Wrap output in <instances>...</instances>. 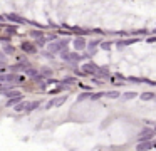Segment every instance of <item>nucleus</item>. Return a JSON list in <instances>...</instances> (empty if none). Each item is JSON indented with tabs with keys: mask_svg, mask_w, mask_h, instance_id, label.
Wrapping results in <instances>:
<instances>
[{
	"mask_svg": "<svg viewBox=\"0 0 156 151\" xmlns=\"http://www.w3.org/2000/svg\"><path fill=\"white\" fill-rule=\"evenodd\" d=\"M25 82L24 74L17 72H2L0 74V84H9V86H19V84Z\"/></svg>",
	"mask_w": 156,
	"mask_h": 151,
	"instance_id": "f257e3e1",
	"label": "nucleus"
},
{
	"mask_svg": "<svg viewBox=\"0 0 156 151\" xmlns=\"http://www.w3.org/2000/svg\"><path fill=\"white\" fill-rule=\"evenodd\" d=\"M67 44H69V39H62V40H51L45 45H47V50L51 54H59L61 50H64L67 47Z\"/></svg>",
	"mask_w": 156,
	"mask_h": 151,
	"instance_id": "f03ea898",
	"label": "nucleus"
},
{
	"mask_svg": "<svg viewBox=\"0 0 156 151\" xmlns=\"http://www.w3.org/2000/svg\"><path fill=\"white\" fill-rule=\"evenodd\" d=\"M19 49H20L24 54H32V56H34V54H37L39 47L34 44V40H24V42H20Z\"/></svg>",
	"mask_w": 156,
	"mask_h": 151,
	"instance_id": "7ed1b4c3",
	"label": "nucleus"
},
{
	"mask_svg": "<svg viewBox=\"0 0 156 151\" xmlns=\"http://www.w3.org/2000/svg\"><path fill=\"white\" fill-rule=\"evenodd\" d=\"M66 99H67V96H61V97H52L51 101H47L45 102V109H52V107H57V106H62V104L66 102Z\"/></svg>",
	"mask_w": 156,
	"mask_h": 151,
	"instance_id": "20e7f679",
	"label": "nucleus"
},
{
	"mask_svg": "<svg viewBox=\"0 0 156 151\" xmlns=\"http://www.w3.org/2000/svg\"><path fill=\"white\" fill-rule=\"evenodd\" d=\"M5 19H7V20H10L12 23H17V25H22V23H25L24 17L17 15V13H7V15H5Z\"/></svg>",
	"mask_w": 156,
	"mask_h": 151,
	"instance_id": "39448f33",
	"label": "nucleus"
},
{
	"mask_svg": "<svg viewBox=\"0 0 156 151\" xmlns=\"http://www.w3.org/2000/svg\"><path fill=\"white\" fill-rule=\"evenodd\" d=\"M15 50H17V47L12 45V42L4 44V45H2V52H4L5 56H15Z\"/></svg>",
	"mask_w": 156,
	"mask_h": 151,
	"instance_id": "423d86ee",
	"label": "nucleus"
},
{
	"mask_svg": "<svg viewBox=\"0 0 156 151\" xmlns=\"http://www.w3.org/2000/svg\"><path fill=\"white\" fill-rule=\"evenodd\" d=\"M39 106H42V101L35 99V101H27V107H25V113H32V111L39 109Z\"/></svg>",
	"mask_w": 156,
	"mask_h": 151,
	"instance_id": "0eeeda50",
	"label": "nucleus"
},
{
	"mask_svg": "<svg viewBox=\"0 0 156 151\" xmlns=\"http://www.w3.org/2000/svg\"><path fill=\"white\" fill-rule=\"evenodd\" d=\"M4 96L7 97V99H12V97H19V96H24V94H22L19 89H12V87H10L9 91H5V92H4Z\"/></svg>",
	"mask_w": 156,
	"mask_h": 151,
	"instance_id": "6e6552de",
	"label": "nucleus"
},
{
	"mask_svg": "<svg viewBox=\"0 0 156 151\" xmlns=\"http://www.w3.org/2000/svg\"><path fill=\"white\" fill-rule=\"evenodd\" d=\"M30 37H32V40H41V39H44L45 37V32H42V30H37V29H32L30 30Z\"/></svg>",
	"mask_w": 156,
	"mask_h": 151,
	"instance_id": "1a4fd4ad",
	"label": "nucleus"
},
{
	"mask_svg": "<svg viewBox=\"0 0 156 151\" xmlns=\"http://www.w3.org/2000/svg\"><path fill=\"white\" fill-rule=\"evenodd\" d=\"M25 107H27V101L22 99L20 102H17V104L14 106V109L17 111V113H25Z\"/></svg>",
	"mask_w": 156,
	"mask_h": 151,
	"instance_id": "9d476101",
	"label": "nucleus"
},
{
	"mask_svg": "<svg viewBox=\"0 0 156 151\" xmlns=\"http://www.w3.org/2000/svg\"><path fill=\"white\" fill-rule=\"evenodd\" d=\"M86 47V40L84 39H76L74 40V49L76 50H82Z\"/></svg>",
	"mask_w": 156,
	"mask_h": 151,
	"instance_id": "9b49d317",
	"label": "nucleus"
},
{
	"mask_svg": "<svg viewBox=\"0 0 156 151\" xmlns=\"http://www.w3.org/2000/svg\"><path fill=\"white\" fill-rule=\"evenodd\" d=\"M74 82H76L74 77H66V79H62L59 84H61V86H64V87H69V86H74Z\"/></svg>",
	"mask_w": 156,
	"mask_h": 151,
	"instance_id": "f8f14e48",
	"label": "nucleus"
},
{
	"mask_svg": "<svg viewBox=\"0 0 156 151\" xmlns=\"http://www.w3.org/2000/svg\"><path fill=\"white\" fill-rule=\"evenodd\" d=\"M5 34L7 35H15V34H19V29L15 25H9V27H5Z\"/></svg>",
	"mask_w": 156,
	"mask_h": 151,
	"instance_id": "ddd939ff",
	"label": "nucleus"
},
{
	"mask_svg": "<svg viewBox=\"0 0 156 151\" xmlns=\"http://www.w3.org/2000/svg\"><path fill=\"white\" fill-rule=\"evenodd\" d=\"M24 99V96H19V97H12V99L7 101V106H15L17 102H20V101Z\"/></svg>",
	"mask_w": 156,
	"mask_h": 151,
	"instance_id": "4468645a",
	"label": "nucleus"
},
{
	"mask_svg": "<svg viewBox=\"0 0 156 151\" xmlns=\"http://www.w3.org/2000/svg\"><path fill=\"white\" fill-rule=\"evenodd\" d=\"M25 74H27L29 77H35V76H37V74H39V70L35 69V67H32V66H30V67H29L27 70H25Z\"/></svg>",
	"mask_w": 156,
	"mask_h": 151,
	"instance_id": "2eb2a0df",
	"label": "nucleus"
},
{
	"mask_svg": "<svg viewBox=\"0 0 156 151\" xmlns=\"http://www.w3.org/2000/svg\"><path fill=\"white\" fill-rule=\"evenodd\" d=\"M39 74H41L44 79H51V77H52V70H51V69H42Z\"/></svg>",
	"mask_w": 156,
	"mask_h": 151,
	"instance_id": "dca6fc26",
	"label": "nucleus"
},
{
	"mask_svg": "<svg viewBox=\"0 0 156 151\" xmlns=\"http://www.w3.org/2000/svg\"><path fill=\"white\" fill-rule=\"evenodd\" d=\"M62 89H64V86H61V84H59V86L55 87V89H51V91H49V94H51V96H54V94H59Z\"/></svg>",
	"mask_w": 156,
	"mask_h": 151,
	"instance_id": "f3484780",
	"label": "nucleus"
},
{
	"mask_svg": "<svg viewBox=\"0 0 156 151\" xmlns=\"http://www.w3.org/2000/svg\"><path fill=\"white\" fill-rule=\"evenodd\" d=\"M10 42V35H0V44L4 45V44H9Z\"/></svg>",
	"mask_w": 156,
	"mask_h": 151,
	"instance_id": "a211bd4d",
	"label": "nucleus"
},
{
	"mask_svg": "<svg viewBox=\"0 0 156 151\" xmlns=\"http://www.w3.org/2000/svg\"><path fill=\"white\" fill-rule=\"evenodd\" d=\"M94 67L92 64H87V66H84V72H94Z\"/></svg>",
	"mask_w": 156,
	"mask_h": 151,
	"instance_id": "6ab92c4d",
	"label": "nucleus"
},
{
	"mask_svg": "<svg viewBox=\"0 0 156 151\" xmlns=\"http://www.w3.org/2000/svg\"><path fill=\"white\" fill-rule=\"evenodd\" d=\"M0 62H2V64H7V56H5L4 52H0Z\"/></svg>",
	"mask_w": 156,
	"mask_h": 151,
	"instance_id": "aec40b11",
	"label": "nucleus"
},
{
	"mask_svg": "<svg viewBox=\"0 0 156 151\" xmlns=\"http://www.w3.org/2000/svg\"><path fill=\"white\" fill-rule=\"evenodd\" d=\"M44 57H47V59H54V54H51L49 50H44V54H42Z\"/></svg>",
	"mask_w": 156,
	"mask_h": 151,
	"instance_id": "412c9836",
	"label": "nucleus"
},
{
	"mask_svg": "<svg viewBox=\"0 0 156 151\" xmlns=\"http://www.w3.org/2000/svg\"><path fill=\"white\" fill-rule=\"evenodd\" d=\"M148 148H149V144L146 143V144H139V146H138V149H139V151H144V149H148Z\"/></svg>",
	"mask_w": 156,
	"mask_h": 151,
	"instance_id": "4be33fe9",
	"label": "nucleus"
},
{
	"mask_svg": "<svg viewBox=\"0 0 156 151\" xmlns=\"http://www.w3.org/2000/svg\"><path fill=\"white\" fill-rule=\"evenodd\" d=\"M5 69H7V64H2V62H0V74L5 72Z\"/></svg>",
	"mask_w": 156,
	"mask_h": 151,
	"instance_id": "5701e85b",
	"label": "nucleus"
},
{
	"mask_svg": "<svg viewBox=\"0 0 156 151\" xmlns=\"http://www.w3.org/2000/svg\"><path fill=\"white\" fill-rule=\"evenodd\" d=\"M108 96H109V97H116L118 94H116V92H108Z\"/></svg>",
	"mask_w": 156,
	"mask_h": 151,
	"instance_id": "b1692460",
	"label": "nucleus"
},
{
	"mask_svg": "<svg viewBox=\"0 0 156 151\" xmlns=\"http://www.w3.org/2000/svg\"><path fill=\"white\" fill-rule=\"evenodd\" d=\"M5 20V15H0V22H4Z\"/></svg>",
	"mask_w": 156,
	"mask_h": 151,
	"instance_id": "393cba45",
	"label": "nucleus"
},
{
	"mask_svg": "<svg viewBox=\"0 0 156 151\" xmlns=\"http://www.w3.org/2000/svg\"><path fill=\"white\" fill-rule=\"evenodd\" d=\"M0 32H2V29H0Z\"/></svg>",
	"mask_w": 156,
	"mask_h": 151,
	"instance_id": "a878e982",
	"label": "nucleus"
}]
</instances>
